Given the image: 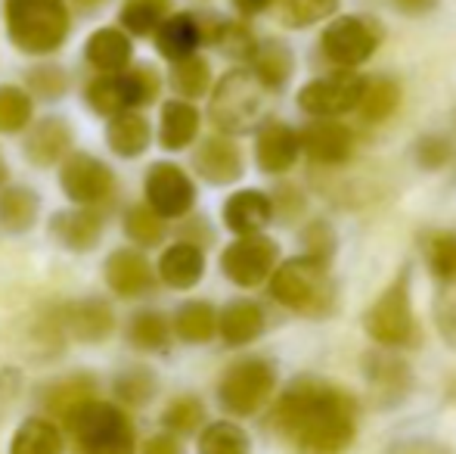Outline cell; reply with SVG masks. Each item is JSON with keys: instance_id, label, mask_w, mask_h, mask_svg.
<instances>
[{"instance_id": "cell-15", "label": "cell", "mask_w": 456, "mask_h": 454, "mask_svg": "<svg viewBox=\"0 0 456 454\" xmlns=\"http://www.w3.org/2000/svg\"><path fill=\"white\" fill-rule=\"evenodd\" d=\"M298 146L317 165H345L357 150V137L345 121L317 119L298 131Z\"/></svg>"}, {"instance_id": "cell-37", "label": "cell", "mask_w": 456, "mask_h": 454, "mask_svg": "<svg viewBox=\"0 0 456 454\" xmlns=\"http://www.w3.org/2000/svg\"><path fill=\"white\" fill-rule=\"evenodd\" d=\"M426 265L441 284H456V230H435L422 243Z\"/></svg>"}, {"instance_id": "cell-40", "label": "cell", "mask_w": 456, "mask_h": 454, "mask_svg": "<svg viewBox=\"0 0 456 454\" xmlns=\"http://www.w3.org/2000/svg\"><path fill=\"white\" fill-rule=\"evenodd\" d=\"M168 4L171 0H125L118 19L131 35H152L168 16Z\"/></svg>"}, {"instance_id": "cell-25", "label": "cell", "mask_w": 456, "mask_h": 454, "mask_svg": "<svg viewBox=\"0 0 456 454\" xmlns=\"http://www.w3.org/2000/svg\"><path fill=\"white\" fill-rule=\"evenodd\" d=\"M292 69H295L292 50L282 41H261L258 47H255L252 60H248V72H252L271 94L282 91V87L289 85Z\"/></svg>"}, {"instance_id": "cell-4", "label": "cell", "mask_w": 456, "mask_h": 454, "mask_svg": "<svg viewBox=\"0 0 456 454\" xmlns=\"http://www.w3.org/2000/svg\"><path fill=\"white\" fill-rule=\"evenodd\" d=\"M267 106H271V91L248 69H233L215 85L208 115L224 137H236L258 131L267 119Z\"/></svg>"}, {"instance_id": "cell-41", "label": "cell", "mask_w": 456, "mask_h": 454, "mask_svg": "<svg viewBox=\"0 0 456 454\" xmlns=\"http://www.w3.org/2000/svg\"><path fill=\"white\" fill-rule=\"evenodd\" d=\"M202 420H205V405L196 399V395H181L175 399L162 414V424L171 436H190V433L202 430Z\"/></svg>"}, {"instance_id": "cell-54", "label": "cell", "mask_w": 456, "mask_h": 454, "mask_svg": "<svg viewBox=\"0 0 456 454\" xmlns=\"http://www.w3.org/2000/svg\"><path fill=\"white\" fill-rule=\"evenodd\" d=\"M453 125H456V119H453Z\"/></svg>"}, {"instance_id": "cell-51", "label": "cell", "mask_w": 456, "mask_h": 454, "mask_svg": "<svg viewBox=\"0 0 456 454\" xmlns=\"http://www.w3.org/2000/svg\"><path fill=\"white\" fill-rule=\"evenodd\" d=\"M233 6L242 12V16H258L267 6H273V0H233Z\"/></svg>"}, {"instance_id": "cell-32", "label": "cell", "mask_w": 456, "mask_h": 454, "mask_svg": "<svg viewBox=\"0 0 456 454\" xmlns=\"http://www.w3.org/2000/svg\"><path fill=\"white\" fill-rule=\"evenodd\" d=\"M199 25H202V41L217 44L230 60H252L258 41H255V35L242 22H230V19L215 16L211 22L199 19Z\"/></svg>"}, {"instance_id": "cell-5", "label": "cell", "mask_w": 456, "mask_h": 454, "mask_svg": "<svg viewBox=\"0 0 456 454\" xmlns=\"http://www.w3.org/2000/svg\"><path fill=\"white\" fill-rule=\"evenodd\" d=\"M6 35L31 56L60 50L69 35L66 0H6Z\"/></svg>"}, {"instance_id": "cell-27", "label": "cell", "mask_w": 456, "mask_h": 454, "mask_svg": "<svg viewBox=\"0 0 456 454\" xmlns=\"http://www.w3.org/2000/svg\"><path fill=\"white\" fill-rule=\"evenodd\" d=\"M401 85L388 75H379V78H363V91H361V100H357V119L363 125H382L388 121L391 115L397 112L401 106Z\"/></svg>"}, {"instance_id": "cell-34", "label": "cell", "mask_w": 456, "mask_h": 454, "mask_svg": "<svg viewBox=\"0 0 456 454\" xmlns=\"http://www.w3.org/2000/svg\"><path fill=\"white\" fill-rule=\"evenodd\" d=\"M199 454H252V439L240 424L230 420H215V424L202 426L196 442Z\"/></svg>"}, {"instance_id": "cell-45", "label": "cell", "mask_w": 456, "mask_h": 454, "mask_svg": "<svg viewBox=\"0 0 456 454\" xmlns=\"http://www.w3.org/2000/svg\"><path fill=\"white\" fill-rule=\"evenodd\" d=\"M413 159L422 171H441L453 162V144L441 134H422L413 144Z\"/></svg>"}, {"instance_id": "cell-11", "label": "cell", "mask_w": 456, "mask_h": 454, "mask_svg": "<svg viewBox=\"0 0 456 454\" xmlns=\"http://www.w3.org/2000/svg\"><path fill=\"white\" fill-rule=\"evenodd\" d=\"M363 91V78L354 72H332L307 81L298 91V110L311 119H342L357 110Z\"/></svg>"}, {"instance_id": "cell-35", "label": "cell", "mask_w": 456, "mask_h": 454, "mask_svg": "<svg viewBox=\"0 0 456 454\" xmlns=\"http://www.w3.org/2000/svg\"><path fill=\"white\" fill-rule=\"evenodd\" d=\"M41 212V200L35 190L28 187H10L0 194V221L10 234H22L37 221Z\"/></svg>"}, {"instance_id": "cell-31", "label": "cell", "mask_w": 456, "mask_h": 454, "mask_svg": "<svg viewBox=\"0 0 456 454\" xmlns=\"http://www.w3.org/2000/svg\"><path fill=\"white\" fill-rule=\"evenodd\" d=\"M171 334H177V340L190 343V345H199V343H208L215 340L217 334V311L211 302H183L177 309L175 321H171Z\"/></svg>"}, {"instance_id": "cell-6", "label": "cell", "mask_w": 456, "mask_h": 454, "mask_svg": "<svg viewBox=\"0 0 456 454\" xmlns=\"http://www.w3.org/2000/svg\"><path fill=\"white\" fill-rule=\"evenodd\" d=\"M81 454H134V426L121 408L85 399L66 414Z\"/></svg>"}, {"instance_id": "cell-52", "label": "cell", "mask_w": 456, "mask_h": 454, "mask_svg": "<svg viewBox=\"0 0 456 454\" xmlns=\"http://www.w3.org/2000/svg\"><path fill=\"white\" fill-rule=\"evenodd\" d=\"M444 399L451 401V405L456 408V376H451V380H447V389H444Z\"/></svg>"}, {"instance_id": "cell-23", "label": "cell", "mask_w": 456, "mask_h": 454, "mask_svg": "<svg viewBox=\"0 0 456 454\" xmlns=\"http://www.w3.org/2000/svg\"><path fill=\"white\" fill-rule=\"evenodd\" d=\"M72 146V131L62 119H44L37 121L35 128L28 131V140H25V159L41 169L60 162L62 156Z\"/></svg>"}, {"instance_id": "cell-49", "label": "cell", "mask_w": 456, "mask_h": 454, "mask_svg": "<svg viewBox=\"0 0 456 454\" xmlns=\"http://www.w3.org/2000/svg\"><path fill=\"white\" fill-rule=\"evenodd\" d=\"M441 0H395V6L403 12V16H426L438 6Z\"/></svg>"}, {"instance_id": "cell-48", "label": "cell", "mask_w": 456, "mask_h": 454, "mask_svg": "<svg viewBox=\"0 0 456 454\" xmlns=\"http://www.w3.org/2000/svg\"><path fill=\"white\" fill-rule=\"evenodd\" d=\"M143 454H183V449H181V442H177V436L159 433V436H152L150 442L143 445Z\"/></svg>"}, {"instance_id": "cell-1", "label": "cell", "mask_w": 456, "mask_h": 454, "mask_svg": "<svg viewBox=\"0 0 456 454\" xmlns=\"http://www.w3.org/2000/svg\"><path fill=\"white\" fill-rule=\"evenodd\" d=\"M357 399L317 376H298L273 408V426L298 454H345L357 436Z\"/></svg>"}, {"instance_id": "cell-29", "label": "cell", "mask_w": 456, "mask_h": 454, "mask_svg": "<svg viewBox=\"0 0 456 454\" xmlns=\"http://www.w3.org/2000/svg\"><path fill=\"white\" fill-rule=\"evenodd\" d=\"M50 234L62 243L66 249H75V252H87V249L96 246L102 234V219L91 209H72V212H60L50 225Z\"/></svg>"}, {"instance_id": "cell-16", "label": "cell", "mask_w": 456, "mask_h": 454, "mask_svg": "<svg viewBox=\"0 0 456 454\" xmlns=\"http://www.w3.org/2000/svg\"><path fill=\"white\" fill-rule=\"evenodd\" d=\"M301 156L298 131L282 121H265L255 137V162L265 175H282L289 171Z\"/></svg>"}, {"instance_id": "cell-8", "label": "cell", "mask_w": 456, "mask_h": 454, "mask_svg": "<svg viewBox=\"0 0 456 454\" xmlns=\"http://www.w3.org/2000/svg\"><path fill=\"white\" fill-rule=\"evenodd\" d=\"M382 44V25L372 16H336L320 35V50L336 69H357L372 60Z\"/></svg>"}, {"instance_id": "cell-43", "label": "cell", "mask_w": 456, "mask_h": 454, "mask_svg": "<svg viewBox=\"0 0 456 454\" xmlns=\"http://www.w3.org/2000/svg\"><path fill=\"white\" fill-rule=\"evenodd\" d=\"M125 234L137 246H156L165 240V219H159L150 206H134L125 215Z\"/></svg>"}, {"instance_id": "cell-36", "label": "cell", "mask_w": 456, "mask_h": 454, "mask_svg": "<svg viewBox=\"0 0 456 454\" xmlns=\"http://www.w3.org/2000/svg\"><path fill=\"white\" fill-rule=\"evenodd\" d=\"M171 87H175L177 97H183L186 103L196 97H205L211 87V66L205 56L192 54L186 60H177L171 69Z\"/></svg>"}, {"instance_id": "cell-2", "label": "cell", "mask_w": 456, "mask_h": 454, "mask_svg": "<svg viewBox=\"0 0 456 454\" xmlns=\"http://www.w3.org/2000/svg\"><path fill=\"white\" fill-rule=\"evenodd\" d=\"M267 280H271V296L276 302L301 318L320 321V318H330L338 305V290L330 265L311 255H295L276 265Z\"/></svg>"}, {"instance_id": "cell-10", "label": "cell", "mask_w": 456, "mask_h": 454, "mask_svg": "<svg viewBox=\"0 0 456 454\" xmlns=\"http://www.w3.org/2000/svg\"><path fill=\"white\" fill-rule=\"evenodd\" d=\"M276 261H280V246H276V240H271V236L265 234L236 236L221 252V271L230 284L242 286V290H252V286H261L271 277Z\"/></svg>"}, {"instance_id": "cell-21", "label": "cell", "mask_w": 456, "mask_h": 454, "mask_svg": "<svg viewBox=\"0 0 456 454\" xmlns=\"http://www.w3.org/2000/svg\"><path fill=\"white\" fill-rule=\"evenodd\" d=\"M205 274V255L196 243H175L159 259V277L171 290H192Z\"/></svg>"}, {"instance_id": "cell-53", "label": "cell", "mask_w": 456, "mask_h": 454, "mask_svg": "<svg viewBox=\"0 0 456 454\" xmlns=\"http://www.w3.org/2000/svg\"><path fill=\"white\" fill-rule=\"evenodd\" d=\"M4 181H6V165H4V159H0V187H4Z\"/></svg>"}, {"instance_id": "cell-20", "label": "cell", "mask_w": 456, "mask_h": 454, "mask_svg": "<svg viewBox=\"0 0 456 454\" xmlns=\"http://www.w3.org/2000/svg\"><path fill=\"white\" fill-rule=\"evenodd\" d=\"M202 44V25L199 16L192 12H175V16H165L162 25L156 29V47L165 60L177 62L192 56Z\"/></svg>"}, {"instance_id": "cell-42", "label": "cell", "mask_w": 456, "mask_h": 454, "mask_svg": "<svg viewBox=\"0 0 456 454\" xmlns=\"http://www.w3.org/2000/svg\"><path fill=\"white\" fill-rule=\"evenodd\" d=\"M31 121V97L16 85H0V134H16Z\"/></svg>"}, {"instance_id": "cell-28", "label": "cell", "mask_w": 456, "mask_h": 454, "mask_svg": "<svg viewBox=\"0 0 456 454\" xmlns=\"http://www.w3.org/2000/svg\"><path fill=\"white\" fill-rule=\"evenodd\" d=\"M85 54L94 69L115 75L127 69V62H131V56H134V47H131V37L121 29H100L87 37Z\"/></svg>"}, {"instance_id": "cell-50", "label": "cell", "mask_w": 456, "mask_h": 454, "mask_svg": "<svg viewBox=\"0 0 456 454\" xmlns=\"http://www.w3.org/2000/svg\"><path fill=\"white\" fill-rule=\"evenodd\" d=\"M438 321H441V330H444V340L456 349V309H444L438 315Z\"/></svg>"}, {"instance_id": "cell-44", "label": "cell", "mask_w": 456, "mask_h": 454, "mask_svg": "<svg viewBox=\"0 0 456 454\" xmlns=\"http://www.w3.org/2000/svg\"><path fill=\"white\" fill-rule=\"evenodd\" d=\"M115 395H118L125 405L131 408H143L146 401L156 395V376L146 367H131L125 374H118L115 380Z\"/></svg>"}, {"instance_id": "cell-30", "label": "cell", "mask_w": 456, "mask_h": 454, "mask_svg": "<svg viewBox=\"0 0 456 454\" xmlns=\"http://www.w3.org/2000/svg\"><path fill=\"white\" fill-rule=\"evenodd\" d=\"M199 134V110L186 100H168L162 106L159 140L165 150H186Z\"/></svg>"}, {"instance_id": "cell-39", "label": "cell", "mask_w": 456, "mask_h": 454, "mask_svg": "<svg viewBox=\"0 0 456 454\" xmlns=\"http://www.w3.org/2000/svg\"><path fill=\"white\" fill-rule=\"evenodd\" d=\"M276 19L289 29H307L338 10V0H273Z\"/></svg>"}, {"instance_id": "cell-13", "label": "cell", "mask_w": 456, "mask_h": 454, "mask_svg": "<svg viewBox=\"0 0 456 454\" xmlns=\"http://www.w3.org/2000/svg\"><path fill=\"white\" fill-rule=\"evenodd\" d=\"M146 206L159 215V219H183L196 202V184L190 175L175 162H156L146 171L143 181Z\"/></svg>"}, {"instance_id": "cell-14", "label": "cell", "mask_w": 456, "mask_h": 454, "mask_svg": "<svg viewBox=\"0 0 456 454\" xmlns=\"http://www.w3.org/2000/svg\"><path fill=\"white\" fill-rule=\"evenodd\" d=\"M60 184H62V194L81 209L109 200L115 190L112 169L102 165L91 153H75V156H69L60 171Z\"/></svg>"}, {"instance_id": "cell-3", "label": "cell", "mask_w": 456, "mask_h": 454, "mask_svg": "<svg viewBox=\"0 0 456 454\" xmlns=\"http://www.w3.org/2000/svg\"><path fill=\"white\" fill-rule=\"evenodd\" d=\"M363 330L379 349L388 351L419 349L422 345V327L416 321L413 302H410V265H403L397 277L366 309Z\"/></svg>"}, {"instance_id": "cell-22", "label": "cell", "mask_w": 456, "mask_h": 454, "mask_svg": "<svg viewBox=\"0 0 456 454\" xmlns=\"http://www.w3.org/2000/svg\"><path fill=\"white\" fill-rule=\"evenodd\" d=\"M265 309L252 299H236L217 315V334L227 345H248L265 334Z\"/></svg>"}, {"instance_id": "cell-26", "label": "cell", "mask_w": 456, "mask_h": 454, "mask_svg": "<svg viewBox=\"0 0 456 454\" xmlns=\"http://www.w3.org/2000/svg\"><path fill=\"white\" fill-rule=\"evenodd\" d=\"M106 140H109V150L121 159H137L146 153L152 140V131H150V121L143 119L140 112L127 110V112H118L109 119V128H106Z\"/></svg>"}, {"instance_id": "cell-9", "label": "cell", "mask_w": 456, "mask_h": 454, "mask_svg": "<svg viewBox=\"0 0 456 454\" xmlns=\"http://www.w3.org/2000/svg\"><path fill=\"white\" fill-rule=\"evenodd\" d=\"M159 72L152 66H137V69H127V72H115L106 75V78H96L91 87H87V100L100 115H118L127 112L134 106H143L152 103L159 97Z\"/></svg>"}, {"instance_id": "cell-46", "label": "cell", "mask_w": 456, "mask_h": 454, "mask_svg": "<svg viewBox=\"0 0 456 454\" xmlns=\"http://www.w3.org/2000/svg\"><path fill=\"white\" fill-rule=\"evenodd\" d=\"M301 243L307 246L305 255H311V259H317V261H326V265L332 261L336 234H332V227L326 225V221H311V225L301 230Z\"/></svg>"}, {"instance_id": "cell-47", "label": "cell", "mask_w": 456, "mask_h": 454, "mask_svg": "<svg viewBox=\"0 0 456 454\" xmlns=\"http://www.w3.org/2000/svg\"><path fill=\"white\" fill-rule=\"evenodd\" d=\"M385 454H453V449L432 436H407V439L391 442L388 449H385Z\"/></svg>"}, {"instance_id": "cell-24", "label": "cell", "mask_w": 456, "mask_h": 454, "mask_svg": "<svg viewBox=\"0 0 456 454\" xmlns=\"http://www.w3.org/2000/svg\"><path fill=\"white\" fill-rule=\"evenodd\" d=\"M66 327L78 343H102L112 334L115 318L102 299H81L66 309Z\"/></svg>"}, {"instance_id": "cell-18", "label": "cell", "mask_w": 456, "mask_h": 454, "mask_svg": "<svg viewBox=\"0 0 456 454\" xmlns=\"http://www.w3.org/2000/svg\"><path fill=\"white\" fill-rule=\"evenodd\" d=\"M196 162V171L215 187H224V184H233L242 177V153L240 146L230 137H208L202 140V146L192 156Z\"/></svg>"}, {"instance_id": "cell-38", "label": "cell", "mask_w": 456, "mask_h": 454, "mask_svg": "<svg viewBox=\"0 0 456 454\" xmlns=\"http://www.w3.org/2000/svg\"><path fill=\"white\" fill-rule=\"evenodd\" d=\"M127 340L143 351H162L171 343V321L162 311H137L127 327Z\"/></svg>"}, {"instance_id": "cell-33", "label": "cell", "mask_w": 456, "mask_h": 454, "mask_svg": "<svg viewBox=\"0 0 456 454\" xmlns=\"http://www.w3.org/2000/svg\"><path fill=\"white\" fill-rule=\"evenodd\" d=\"M10 454H62V433L44 417H28L12 433Z\"/></svg>"}, {"instance_id": "cell-12", "label": "cell", "mask_w": 456, "mask_h": 454, "mask_svg": "<svg viewBox=\"0 0 456 454\" xmlns=\"http://www.w3.org/2000/svg\"><path fill=\"white\" fill-rule=\"evenodd\" d=\"M361 374L370 386V399L376 408H397L413 392V370L403 358H397L388 349H370L361 358Z\"/></svg>"}, {"instance_id": "cell-19", "label": "cell", "mask_w": 456, "mask_h": 454, "mask_svg": "<svg viewBox=\"0 0 456 454\" xmlns=\"http://www.w3.org/2000/svg\"><path fill=\"white\" fill-rule=\"evenodd\" d=\"M273 219V202L261 190H240L224 202V225L236 236L261 234Z\"/></svg>"}, {"instance_id": "cell-17", "label": "cell", "mask_w": 456, "mask_h": 454, "mask_svg": "<svg viewBox=\"0 0 456 454\" xmlns=\"http://www.w3.org/2000/svg\"><path fill=\"white\" fill-rule=\"evenodd\" d=\"M106 284L112 293L125 299H137L146 296V293L156 286V277H152V265L146 261L143 252L137 249H115L106 259Z\"/></svg>"}, {"instance_id": "cell-7", "label": "cell", "mask_w": 456, "mask_h": 454, "mask_svg": "<svg viewBox=\"0 0 456 454\" xmlns=\"http://www.w3.org/2000/svg\"><path fill=\"white\" fill-rule=\"evenodd\" d=\"M276 389V367L267 358H242L230 364L227 374L217 383V399L224 411L236 417H252L267 405V399Z\"/></svg>"}]
</instances>
